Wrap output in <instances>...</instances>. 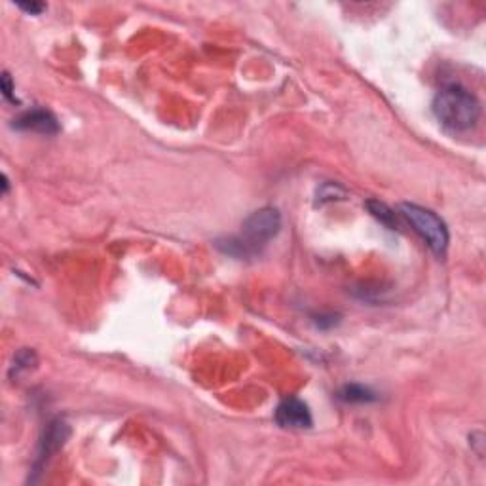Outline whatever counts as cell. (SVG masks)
<instances>
[{"label":"cell","mask_w":486,"mask_h":486,"mask_svg":"<svg viewBox=\"0 0 486 486\" xmlns=\"http://www.w3.org/2000/svg\"><path fill=\"white\" fill-rule=\"evenodd\" d=\"M276 422L278 426L287 429H308L312 428V412L308 404L300 399L289 397L283 399L276 409Z\"/></svg>","instance_id":"5"},{"label":"cell","mask_w":486,"mask_h":486,"mask_svg":"<svg viewBox=\"0 0 486 486\" xmlns=\"http://www.w3.org/2000/svg\"><path fill=\"white\" fill-rule=\"evenodd\" d=\"M34 363H36V355H34L33 350H21V352L16 355V359H14L12 372L19 374L21 371H31V367H33Z\"/></svg>","instance_id":"10"},{"label":"cell","mask_w":486,"mask_h":486,"mask_svg":"<svg viewBox=\"0 0 486 486\" xmlns=\"http://www.w3.org/2000/svg\"><path fill=\"white\" fill-rule=\"evenodd\" d=\"M346 194V190L342 186H338L337 182H325L321 189L317 190V202L325 204V202H332V199L342 198Z\"/></svg>","instance_id":"9"},{"label":"cell","mask_w":486,"mask_h":486,"mask_svg":"<svg viewBox=\"0 0 486 486\" xmlns=\"http://www.w3.org/2000/svg\"><path fill=\"white\" fill-rule=\"evenodd\" d=\"M69 433H71V429L63 420H53L48 424L44 437L40 439V445H38V452H36V460L33 465L34 473H40L38 470H42L51 456L65 445Z\"/></svg>","instance_id":"4"},{"label":"cell","mask_w":486,"mask_h":486,"mask_svg":"<svg viewBox=\"0 0 486 486\" xmlns=\"http://www.w3.org/2000/svg\"><path fill=\"white\" fill-rule=\"evenodd\" d=\"M0 86H2V95H4V97H6L8 101H12V103H17L16 95H14L12 78H10L8 73H2V82H0Z\"/></svg>","instance_id":"11"},{"label":"cell","mask_w":486,"mask_h":486,"mask_svg":"<svg viewBox=\"0 0 486 486\" xmlns=\"http://www.w3.org/2000/svg\"><path fill=\"white\" fill-rule=\"evenodd\" d=\"M338 399L344 403H372L378 397L371 387H365L361 384H348L338 391Z\"/></svg>","instance_id":"7"},{"label":"cell","mask_w":486,"mask_h":486,"mask_svg":"<svg viewBox=\"0 0 486 486\" xmlns=\"http://www.w3.org/2000/svg\"><path fill=\"white\" fill-rule=\"evenodd\" d=\"M315 323H317V327L319 329H329V327H335L338 323V319H337V315H319L317 319H315Z\"/></svg>","instance_id":"13"},{"label":"cell","mask_w":486,"mask_h":486,"mask_svg":"<svg viewBox=\"0 0 486 486\" xmlns=\"http://www.w3.org/2000/svg\"><path fill=\"white\" fill-rule=\"evenodd\" d=\"M367 209H369V213H371L372 217H376L380 223L384 224V226H387L389 230H396L397 226L396 213H393L386 204L376 202V199H369V202H367Z\"/></svg>","instance_id":"8"},{"label":"cell","mask_w":486,"mask_h":486,"mask_svg":"<svg viewBox=\"0 0 486 486\" xmlns=\"http://www.w3.org/2000/svg\"><path fill=\"white\" fill-rule=\"evenodd\" d=\"M281 228V215L276 207H263L251 213L241 224V232L232 238L219 239L217 247L232 256H255L272 241Z\"/></svg>","instance_id":"1"},{"label":"cell","mask_w":486,"mask_h":486,"mask_svg":"<svg viewBox=\"0 0 486 486\" xmlns=\"http://www.w3.org/2000/svg\"><path fill=\"white\" fill-rule=\"evenodd\" d=\"M437 120L450 132H470L481 118V103L467 88L460 84H448L437 91L433 99Z\"/></svg>","instance_id":"2"},{"label":"cell","mask_w":486,"mask_h":486,"mask_svg":"<svg viewBox=\"0 0 486 486\" xmlns=\"http://www.w3.org/2000/svg\"><path fill=\"white\" fill-rule=\"evenodd\" d=\"M17 8L23 10L27 14H31V16H38L40 12L46 10V4H42V2H19Z\"/></svg>","instance_id":"12"},{"label":"cell","mask_w":486,"mask_h":486,"mask_svg":"<svg viewBox=\"0 0 486 486\" xmlns=\"http://www.w3.org/2000/svg\"><path fill=\"white\" fill-rule=\"evenodd\" d=\"M12 127L21 130V132L44 133V135H56L59 132L58 118L51 114L50 110H44V108H33V110L19 114L17 118H14Z\"/></svg>","instance_id":"6"},{"label":"cell","mask_w":486,"mask_h":486,"mask_svg":"<svg viewBox=\"0 0 486 486\" xmlns=\"http://www.w3.org/2000/svg\"><path fill=\"white\" fill-rule=\"evenodd\" d=\"M399 215L411 224L414 232L426 241V245L437 256H445L450 238H448V228L441 221V217H437L433 211L416 206V204H401Z\"/></svg>","instance_id":"3"}]
</instances>
